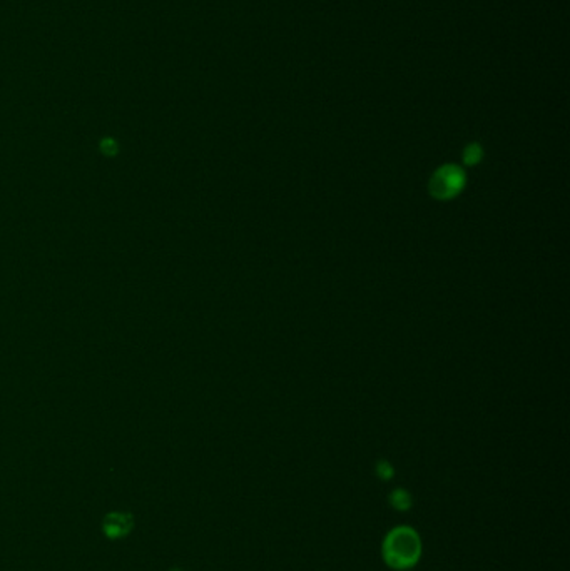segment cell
Wrapping results in <instances>:
<instances>
[{
	"mask_svg": "<svg viewBox=\"0 0 570 571\" xmlns=\"http://www.w3.org/2000/svg\"><path fill=\"white\" fill-rule=\"evenodd\" d=\"M465 184V174L457 166H443L436 171L430 182L432 194L439 199H450L462 191Z\"/></svg>",
	"mask_w": 570,
	"mask_h": 571,
	"instance_id": "1",
	"label": "cell"
},
{
	"mask_svg": "<svg viewBox=\"0 0 570 571\" xmlns=\"http://www.w3.org/2000/svg\"><path fill=\"white\" fill-rule=\"evenodd\" d=\"M134 519L127 513H109L102 521V530L109 540H119L131 533Z\"/></svg>",
	"mask_w": 570,
	"mask_h": 571,
	"instance_id": "2",
	"label": "cell"
},
{
	"mask_svg": "<svg viewBox=\"0 0 570 571\" xmlns=\"http://www.w3.org/2000/svg\"><path fill=\"white\" fill-rule=\"evenodd\" d=\"M393 544H398V548L392 547V555L393 558H398L397 561H408V558L413 556L415 544L411 541L410 535H398V538Z\"/></svg>",
	"mask_w": 570,
	"mask_h": 571,
	"instance_id": "3",
	"label": "cell"
},
{
	"mask_svg": "<svg viewBox=\"0 0 570 571\" xmlns=\"http://www.w3.org/2000/svg\"><path fill=\"white\" fill-rule=\"evenodd\" d=\"M482 154H483L482 147H480L478 144H470L464 152V161L469 166H473V164H477L480 159H482Z\"/></svg>",
	"mask_w": 570,
	"mask_h": 571,
	"instance_id": "4",
	"label": "cell"
}]
</instances>
